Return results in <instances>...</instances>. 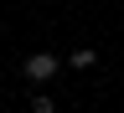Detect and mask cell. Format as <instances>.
I'll return each mask as SVG.
<instances>
[{
  "instance_id": "obj_1",
  "label": "cell",
  "mask_w": 124,
  "mask_h": 113,
  "mask_svg": "<svg viewBox=\"0 0 124 113\" xmlns=\"http://www.w3.org/2000/svg\"><path fill=\"white\" fill-rule=\"evenodd\" d=\"M21 72H26V77H31V82H52V77H57V72H62V62H57V57H52V52H31V57H26V62H21Z\"/></svg>"
},
{
  "instance_id": "obj_2",
  "label": "cell",
  "mask_w": 124,
  "mask_h": 113,
  "mask_svg": "<svg viewBox=\"0 0 124 113\" xmlns=\"http://www.w3.org/2000/svg\"><path fill=\"white\" fill-rule=\"evenodd\" d=\"M67 67H78V72H88V67H98V52H93V46H78V52L67 57Z\"/></svg>"
},
{
  "instance_id": "obj_3",
  "label": "cell",
  "mask_w": 124,
  "mask_h": 113,
  "mask_svg": "<svg viewBox=\"0 0 124 113\" xmlns=\"http://www.w3.org/2000/svg\"><path fill=\"white\" fill-rule=\"evenodd\" d=\"M31 113H57V98H46V93H36V98H31Z\"/></svg>"
}]
</instances>
